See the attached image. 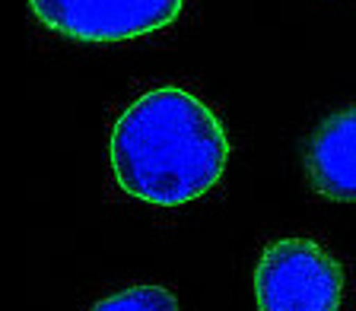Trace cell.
<instances>
[{"label":"cell","instance_id":"cell-1","mask_svg":"<svg viewBox=\"0 0 356 311\" xmlns=\"http://www.w3.org/2000/svg\"><path fill=\"white\" fill-rule=\"evenodd\" d=\"M229 140L216 115L188 89L163 86L121 111L111 169L121 191L153 207H181L220 181Z\"/></svg>","mask_w":356,"mask_h":311},{"label":"cell","instance_id":"cell-2","mask_svg":"<svg viewBox=\"0 0 356 311\" xmlns=\"http://www.w3.org/2000/svg\"><path fill=\"white\" fill-rule=\"evenodd\" d=\"M341 267L305 238L274 242L254 267L258 311H341Z\"/></svg>","mask_w":356,"mask_h":311},{"label":"cell","instance_id":"cell-3","mask_svg":"<svg viewBox=\"0 0 356 311\" xmlns=\"http://www.w3.org/2000/svg\"><path fill=\"white\" fill-rule=\"evenodd\" d=\"M42 26L80 42H131L165 29L185 0H29Z\"/></svg>","mask_w":356,"mask_h":311},{"label":"cell","instance_id":"cell-4","mask_svg":"<svg viewBox=\"0 0 356 311\" xmlns=\"http://www.w3.org/2000/svg\"><path fill=\"white\" fill-rule=\"evenodd\" d=\"M305 171L315 191L331 200H356V108L327 115L305 149Z\"/></svg>","mask_w":356,"mask_h":311},{"label":"cell","instance_id":"cell-5","mask_svg":"<svg viewBox=\"0 0 356 311\" xmlns=\"http://www.w3.org/2000/svg\"><path fill=\"white\" fill-rule=\"evenodd\" d=\"M92 311H178V302L163 286H131L102 299Z\"/></svg>","mask_w":356,"mask_h":311}]
</instances>
